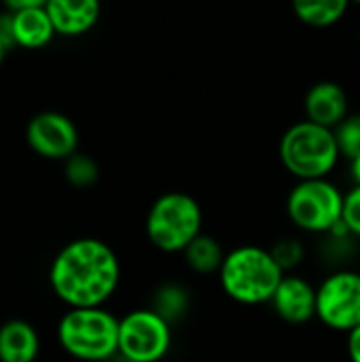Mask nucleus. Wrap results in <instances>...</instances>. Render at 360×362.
Returning <instances> with one entry per match:
<instances>
[{
    "label": "nucleus",
    "instance_id": "10",
    "mask_svg": "<svg viewBox=\"0 0 360 362\" xmlns=\"http://www.w3.org/2000/svg\"><path fill=\"white\" fill-rule=\"evenodd\" d=\"M269 305L282 322L291 327L308 325L316 318V286L303 276L289 274L282 278Z\"/></svg>",
    "mask_w": 360,
    "mask_h": 362
},
{
    "label": "nucleus",
    "instance_id": "11",
    "mask_svg": "<svg viewBox=\"0 0 360 362\" xmlns=\"http://www.w3.org/2000/svg\"><path fill=\"white\" fill-rule=\"evenodd\" d=\"M303 112L308 121L335 129L350 115L348 93L335 81H318L306 91Z\"/></svg>",
    "mask_w": 360,
    "mask_h": 362
},
{
    "label": "nucleus",
    "instance_id": "5",
    "mask_svg": "<svg viewBox=\"0 0 360 362\" xmlns=\"http://www.w3.org/2000/svg\"><path fill=\"white\" fill-rule=\"evenodd\" d=\"M62 350L81 362H108L119 354V318L106 308L68 310L57 325Z\"/></svg>",
    "mask_w": 360,
    "mask_h": 362
},
{
    "label": "nucleus",
    "instance_id": "6",
    "mask_svg": "<svg viewBox=\"0 0 360 362\" xmlns=\"http://www.w3.org/2000/svg\"><path fill=\"white\" fill-rule=\"evenodd\" d=\"M346 193L329 178L299 180L286 195V216L303 233L327 235L342 223Z\"/></svg>",
    "mask_w": 360,
    "mask_h": 362
},
{
    "label": "nucleus",
    "instance_id": "8",
    "mask_svg": "<svg viewBox=\"0 0 360 362\" xmlns=\"http://www.w3.org/2000/svg\"><path fill=\"white\" fill-rule=\"evenodd\" d=\"M174 331L151 308L119 318V354L134 362H161L172 350Z\"/></svg>",
    "mask_w": 360,
    "mask_h": 362
},
{
    "label": "nucleus",
    "instance_id": "16",
    "mask_svg": "<svg viewBox=\"0 0 360 362\" xmlns=\"http://www.w3.org/2000/svg\"><path fill=\"white\" fill-rule=\"evenodd\" d=\"M191 301V291L182 282H163L153 293L151 310L174 327L189 314Z\"/></svg>",
    "mask_w": 360,
    "mask_h": 362
},
{
    "label": "nucleus",
    "instance_id": "20",
    "mask_svg": "<svg viewBox=\"0 0 360 362\" xmlns=\"http://www.w3.org/2000/svg\"><path fill=\"white\" fill-rule=\"evenodd\" d=\"M335 140L344 159L352 161L360 155V112H350L335 129Z\"/></svg>",
    "mask_w": 360,
    "mask_h": 362
},
{
    "label": "nucleus",
    "instance_id": "4",
    "mask_svg": "<svg viewBox=\"0 0 360 362\" xmlns=\"http://www.w3.org/2000/svg\"><path fill=\"white\" fill-rule=\"evenodd\" d=\"M144 233L159 252L182 255L204 233V210L193 195L168 191L151 204L144 218Z\"/></svg>",
    "mask_w": 360,
    "mask_h": 362
},
{
    "label": "nucleus",
    "instance_id": "13",
    "mask_svg": "<svg viewBox=\"0 0 360 362\" xmlns=\"http://www.w3.org/2000/svg\"><path fill=\"white\" fill-rule=\"evenodd\" d=\"M13 15V40L21 49H40L55 36V28L47 13L45 0H34L28 8L15 11Z\"/></svg>",
    "mask_w": 360,
    "mask_h": 362
},
{
    "label": "nucleus",
    "instance_id": "25",
    "mask_svg": "<svg viewBox=\"0 0 360 362\" xmlns=\"http://www.w3.org/2000/svg\"><path fill=\"white\" fill-rule=\"evenodd\" d=\"M6 51H8V49L0 42V66H2V62H4V57H6Z\"/></svg>",
    "mask_w": 360,
    "mask_h": 362
},
{
    "label": "nucleus",
    "instance_id": "9",
    "mask_svg": "<svg viewBox=\"0 0 360 362\" xmlns=\"http://www.w3.org/2000/svg\"><path fill=\"white\" fill-rule=\"evenodd\" d=\"M25 140L36 155L53 161H66L79 153V129L74 121L55 110L34 115L25 127Z\"/></svg>",
    "mask_w": 360,
    "mask_h": 362
},
{
    "label": "nucleus",
    "instance_id": "22",
    "mask_svg": "<svg viewBox=\"0 0 360 362\" xmlns=\"http://www.w3.org/2000/svg\"><path fill=\"white\" fill-rule=\"evenodd\" d=\"M0 42L6 49L15 47V40H13V15L8 11L0 13Z\"/></svg>",
    "mask_w": 360,
    "mask_h": 362
},
{
    "label": "nucleus",
    "instance_id": "26",
    "mask_svg": "<svg viewBox=\"0 0 360 362\" xmlns=\"http://www.w3.org/2000/svg\"><path fill=\"white\" fill-rule=\"evenodd\" d=\"M108 362H134V361H129V358H125V356H121V354H117L115 358H110Z\"/></svg>",
    "mask_w": 360,
    "mask_h": 362
},
{
    "label": "nucleus",
    "instance_id": "1",
    "mask_svg": "<svg viewBox=\"0 0 360 362\" xmlns=\"http://www.w3.org/2000/svg\"><path fill=\"white\" fill-rule=\"evenodd\" d=\"M49 284L68 310L104 308L121 284V261L104 240L76 238L53 257Z\"/></svg>",
    "mask_w": 360,
    "mask_h": 362
},
{
    "label": "nucleus",
    "instance_id": "19",
    "mask_svg": "<svg viewBox=\"0 0 360 362\" xmlns=\"http://www.w3.org/2000/svg\"><path fill=\"white\" fill-rule=\"evenodd\" d=\"M269 252L286 276L293 274L306 261V246L297 238H280L278 242H274Z\"/></svg>",
    "mask_w": 360,
    "mask_h": 362
},
{
    "label": "nucleus",
    "instance_id": "12",
    "mask_svg": "<svg viewBox=\"0 0 360 362\" xmlns=\"http://www.w3.org/2000/svg\"><path fill=\"white\" fill-rule=\"evenodd\" d=\"M100 2L95 0H47V13L55 34L74 38L87 34L100 19Z\"/></svg>",
    "mask_w": 360,
    "mask_h": 362
},
{
    "label": "nucleus",
    "instance_id": "2",
    "mask_svg": "<svg viewBox=\"0 0 360 362\" xmlns=\"http://www.w3.org/2000/svg\"><path fill=\"white\" fill-rule=\"evenodd\" d=\"M284 276L269 248L244 244L227 250L219 272V284L240 305H263L272 301Z\"/></svg>",
    "mask_w": 360,
    "mask_h": 362
},
{
    "label": "nucleus",
    "instance_id": "15",
    "mask_svg": "<svg viewBox=\"0 0 360 362\" xmlns=\"http://www.w3.org/2000/svg\"><path fill=\"white\" fill-rule=\"evenodd\" d=\"M225 257L227 250L210 233H202L199 238H195L189 244V248L182 252L185 265L197 276H219Z\"/></svg>",
    "mask_w": 360,
    "mask_h": 362
},
{
    "label": "nucleus",
    "instance_id": "24",
    "mask_svg": "<svg viewBox=\"0 0 360 362\" xmlns=\"http://www.w3.org/2000/svg\"><path fill=\"white\" fill-rule=\"evenodd\" d=\"M350 176H352L354 187H360V155L350 161Z\"/></svg>",
    "mask_w": 360,
    "mask_h": 362
},
{
    "label": "nucleus",
    "instance_id": "3",
    "mask_svg": "<svg viewBox=\"0 0 360 362\" xmlns=\"http://www.w3.org/2000/svg\"><path fill=\"white\" fill-rule=\"evenodd\" d=\"M278 157L282 168L299 182L329 178L335 172L342 153L333 129L303 119L282 134Z\"/></svg>",
    "mask_w": 360,
    "mask_h": 362
},
{
    "label": "nucleus",
    "instance_id": "18",
    "mask_svg": "<svg viewBox=\"0 0 360 362\" xmlns=\"http://www.w3.org/2000/svg\"><path fill=\"white\" fill-rule=\"evenodd\" d=\"M64 176L74 189H91L100 180V168L89 155L74 153L64 161Z\"/></svg>",
    "mask_w": 360,
    "mask_h": 362
},
{
    "label": "nucleus",
    "instance_id": "17",
    "mask_svg": "<svg viewBox=\"0 0 360 362\" xmlns=\"http://www.w3.org/2000/svg\"><path fill=\"white\" fill-rule=\"evenodd\" d=\"M348 8V0H297L293 4L295 17L310 28H331L346 17Z\"/></svg>",
    "mask_w": 360,
    "mask_h": 362
},
{
    "label": "nucleus",
    "instance_id": "7",
    "mask_svg": "<svg viewBox=\"0 0 360 362\" xmlns=\"http://www.w3.org/2000/svg\"><path fill=\"white\" fill-rule=\"evenodd\" d=\"M316 318L335 333L360 327V272H329L316 286Z\"/></svg>",
    "mask_w": 360,
    "mask_h": 362
},
{
    "label": "nucleus",
    "instance_id": "23",
    "mask_svg": "<svg viewBox=\"0 0 360 362\" xmlns=\"http://www.w3.org/2000/svg\"><path fill=\"white\" fill-rule=\"evenodd\" d=\"M346 352L350 362H360V327L354 329L352 333H348L346 337Z\"/></svg>",
    "mask_w": 360,
    "mask_h": 362
},
{
    "label": "nucleus",
    "instance_id": "21",
    "mask_svg": "<svg viewBox=\"0 0 360 362\" xmlns=\"http://www.w3.org/2000/svg\"><path fill=\"white\" fill-rule=\"evenodd\" d=\"M342 223L350 231V235L360 242V187H352L350 191H346Z\"/></svg>",
    "mask_w": 360,
    "mask_h": 362
},
{
    "label": "nucleus",
    "instance_id": "14",
    "mask_svg": "<svg viewBox=\"0 0 360 362\" xmlns=\"http://www.w3.org/2000/svg\"><path fill=\"white\" fill-rule=\"evenodd\" d=\"M40 352L36 329L25 320H6L0 327V362H34Z\"/></svg>",
    "mask_w": 360,
    "mask_h": 362
}]
</instances>
